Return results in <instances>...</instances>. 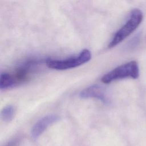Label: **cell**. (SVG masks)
<instances>
[{
    "label": "cell",
    "instance_id": "obj_1",
    "mask_svg": "<svg viewBox=\"0 0 146 146\" xmlns=\"http://www.w3.org/2000/svg\"><path fill=\"white\" fill-rule=\"evenodd\" d=\"M142 19L143 13L141 11L138 9L132 10L127 22L114 35L108 44V47L112 48L121 43L137 29Z\"/></svg>",
    "mask_w": 146,
    "mask_h": 146
},
{
    "label": "cell",
    "instance_id": "obj_2",
    "mask_svg": "<svg viewBox=\"0 0 146 146\" xmlns=\"http://www.w3.org/2000/svg\"><path fill=\"white\" fill-rule=\"evenodd\" d=\"M139 75V69L137 63L136 61H131L123 64L112 71L105 74L102 78V82L105 84H108L112 81L124 79H136Z\"/></svg>",
    "mask_w": 146,
    "mask_h": 146
},
{
    "label": "cell",
    "instance_id": "obj_3",
    "mask_svg": "<svg viewBox=\"0 0 146 146\" xmlns=\"http://www.w3.org/2000/svg\"><path fill=\"white\" fill-rule=\"evenodd\" d=\"M91 58V54L89 50H83L78 56L64 60L48 59L46 65L48 67L57 70H64L75 68L88 62Z\"/></svg>",
    "mask_w": 146,
    "mask_h": 146
},
{
    "label": "cell",
    "instance_id": "obj_4",
    "mask_svg": "<svg viewBox=\"0 0 146 146\" xmlns=\"http://www.w3.org/2000/svg\"><path fill=\"white\" fill-rule=\"evenodd\" d=\"M59 120V116L56 115H48L38 120L33 126L31 134L33 139H38L43 132L51 124Z\"/></svg>",
    "mask_w": 146,
    "mask_h": 146
},
{
    "label": "cell",
    "instance_id": "obj_5",
    "mask_svg": "<svg viewBox=\"0 0 146 146\" xmlns=\"http://www.w3.org/2000/svg\"><path fill=\"white\" fill-rule=\"evenodd\" d=\"M79 96L82 99L95 98L104 104L109 102L107 92L103 87L98 85H93L85 88L80 92Z\"/></svg>",
    "mask_w": 146,
    "mask_h": 146
},
{
    "label": "cell",
    "instance_id": "obj_6",
    "mask_svg": "<svg viewBox=\"0 0 146 146\" xmlns=\"http://www.w3.org/2000/svg\"><path fill=\"white\" fill-rule=\"evenodd\" d=\"M18 83L17 79L7 73H1L0 75L1 90L7 89L15 86Z\"/></svg>",
    "mask_w": 146,
    "mask_h": 146
},
{
    "label": "cell",
    "instance_id": "obj_7",
    "mask_svg": "<svg viewBox=\"0 0 146 146\" xmlns=\"http://www.w3.org/2000/svg\"><path fill=\"white\" fill-rule=\"evenodd\" d=\"M15 109L12 105L6 106L1 111V117L5 122L11 121L15 115Z\"/></svg>",
    "mask_w": 146,
    "mask_h": 146
},
{
    "label": "cell",
    "instance_id": "obj_8",
    "mask_svg": "<svg viewBox=\"0 0 146 146\" xmlns=\"http://www.w3.org/2000/svg\"><path fill=\"white\" fill-rule=\"evenodd\" d=\"M21 143V139L20 137H15L10 140L6 146H19Z\"/></svg>",
    "mask_w": 146,
    "mask_h": 146
}]
</instances>
